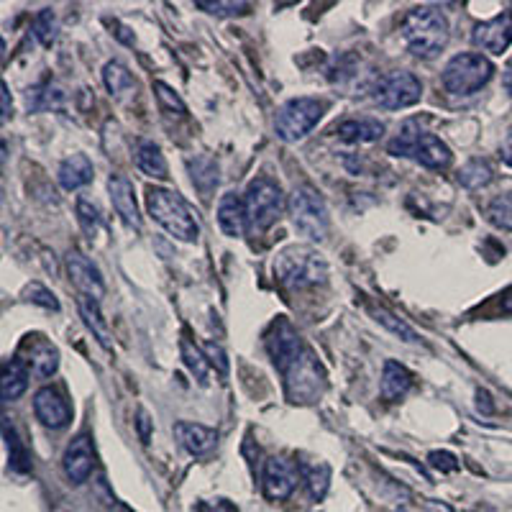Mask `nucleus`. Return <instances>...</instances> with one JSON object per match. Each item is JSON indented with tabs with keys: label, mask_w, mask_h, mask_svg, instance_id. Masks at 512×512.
Wrapping results in <instances>:
<instances>
[{
	"label": "nucleus",
	"mask_w": 512,
	"mask_h": 512,
	"mask_svg": "<svg viewBox=\"0 0 512 512\" xmlns=\"http://www.w3.org/2000/svg\"><path fill=\"white\" fill-rule=\"evenodd\" d=\"M77 308H80L85 326H88L90 331H93V336L98 338V344L103 346V349H111L113 336H111V328H108V320H105L103 313H100V300H95V297H88V295H80L77 297Z\"/></svg>",
	"instance_id": "obj_23"
},
{
	"label": "nucleus",
	"mask_w": 512,
	"mask_h": 512,
	"mask_svg": "<svg viewBox=\"0 0 512 512\" xmlns=\"http://www.w3.org/2000/svg\"><path fill=\"white\" fill-rule=\"evenodd\" d=\"M287 210H290L295 228L303 236L313 241L326 239L331 221H328V208L318 195V190H313L310 185H297L290 198H287Z\"/></svg>",
	"instance_id": "obj_6"
},
{
	"label": "nucleus",
	"mask_w": 512,
	"mask_h": 512,
	"mask_svg": "<svg viewBox=\"0 0 512 512\" xmlns=\"http://www.w3.org/2000/svg\"><path fill=\"white\" fill-rule=\"evenodd\" d=\"M264 344H267V354L269 359H272V364L277 369H280L282 374L290 369L292 361L297 359V356L303 354V338H300V333L292 328L290 320L285 318H277L272 323V328H269L267 338H264Z\"/></svg>",
	"instance_id": "obj_10"
},
{
	"label": "nucleus",
	"mask_w": 512,
	"mask_h": 512,
	"mask_svg": "<svg viewBox=\"0 0 512 512\" xmlns=\"http://www.w3.org/2000/svg\"><path fill=\"white\" fill-rule=\"evenodd\" d=\"M502 308H505L507 313H512V292L505 297V300H502Z\"/></svg>",
	"instance_id": "obj_51"
},
{
	"label": "nucleus",
	"mask_w": 512,
	"mask_h": 512,
	"mask_svg": "<svg viewBox=\"0 0 512 512\" xmlns=\"http://www.w3.org/2000/svg\"><path fill=\"white\" fill-rule=\"evenodd\" d=\"M413 159H418L428 169H446L451 164V159H454V154H451V149L436 134L420 131L418 141H415Z\"/></svg>",
	"instance_id": "obj_19"
},
{
	"label": "nucleus",
	"mask_w": 512,
	"mask_h": 512,
	"mask_svg": "<svg viewBox=\"0 0 512 512\" xmlns=\"http://www.w3.org/2000/svg\"><path fill=\"white\" fill-rule=\"evenodd\" d=\"M428 464H431L433 469L441 474L456 472V469H459V461H456V456L448 454V451H433V454L428 456Z\"/></svg>",
	"instance_id": "obj_43"
},
{
	"label": "nucleus",
	"mask_w": 512,
	"mask_h": 512,
	"mask_svg": "<svg viewBox=\"0 0 512 512\" xmlns=\"http://www.w3.org/2000/svg\"><path fill=\"white\" fill-rule=\"evenodd\" d=\"M246 208V231L264 233L277 223L285 208V195L282 187L269 177H256L244 195Z\"/></svg>",
	"instance_id": "obj_5"
},
{
	"label": "nucleus",
	"mask_w": 512,
	"mask_h": 512,
	"mask_svg": "<svg viewBox=\"0 0 512 512\" xmlns=\"http://www.w3.org/2000/svg\"><path fill=\"white\" fill-rule=\"evenodd\" d=\"M34 413L41 420V425H47L52 431H59L72 420V410L62 395L52 387H41L34 395Z\"/></svg>",
	"instance_id": "obj_16"
},
{
	"label": "nucleus",
	"mask_w": 512,
	"mask_h": 512,
	"mask_svg": "<svg viewBox=\"0 0 512 512\" xmlns=\"http://www.w3.org/2000/svg\"><path fill=\"white\" fill-rule=\"evenodd\" d=\"M402 39L410 54L420 59H433L448 44V21L438 8L420 6L402 21Z\"/></svg>",
	"instance_id": "obj_1"
},
{
	"label": "nucleus",
	"mask_w": 512,
	"mask_h": 512,
	"mask_svg": "<svg viewBox=\"0 0 512 512\" xmlns=\"http://www.w3.org/2000/svg\"><path fill=\"white\" fill-rule=\"evenodd\" d=\"M420 131H423V128H420L418 123L405 121L400 126V131H397L395 139L390 141V146H387V152H390L392 157H413L415 141H418Z\"/></svg>",
	"instance_id": "obj_33"
},
{
	"label": "nucleus",
	"mask_w": 512,
	"mask_h": 512,
	"mask_svg": "<svg viewBox=\"0 0 512 512\" xmlns=\"http://www.w3.org/2000/svg\"><path fill=\"white\" fill-rule=\"evenodd\" d=\"M180 349H182V359H185L187 369L195 374V379H198L200 384H208L210 361H208V356H205V351L200 349V346L192 344V341H187V338H182Z\"/></svg>",
	"instance_id": "obj_32"
},
{
	"label": "nucleus",
	"mask_w": 512,
	"mask_h": 512,
	"mask_svg": "<svg viewBox=\"0 0 512 512\" xmlns=\"http://www.w3.org/2000/svg\"><path fill=\"white\" fill-rule=\"evenodd\" d=\"M500 154H502V162H505L507 167H512V128L505 134V139H502Z\"/></svg>",
	"instance_id": "obj_47"
},
{
	"label": "nucleus",
	"mask_w": 512,
	"mask_h": 512,
	"mask_svg": "<svg viewBox=\"0 0 512 512\" xmlns=\"http://www.w3.org/2000/svg\"><path fill=\"white\" fill-rule=\"evenodd\" d=\"M0 103H3V113H0V121L6 123L8 116H11V93H8L6 82L0 85Z\"/></svg>",
	"instance_id": "obj_46"
},
{
	"label": "nucleus",
	"mask_w": 512,
	"mask_h": 512,
	"mask_svg": "<svg viewBox=\"0 0 512 512\" xmlns=\"http://www.w3.org/2000/svg\"><path fill=\"white\" fill-rule=\"evenodd\" d=\"M423 510L425 512H454L451 510V505H446V502H438V500H425Z\"/></svg>",
	"instance_id": "obj_48"
},
{
	"label": "nucleus",
	"mask_w": 512,
	"mask_h": 512,
	"mask_svg": "<svg viewBox=\"0 0 512 512\" xmlns=\"http://www.w3.org/2000/svg\"><path fill=\"white\" fill-rule=\"evenodd\" d=\"M139 436H141V441L144 443H149V436H152V420H149V415H146V410H139Z\"/></svg>",
	"instance_id": "obj_45"
},
{
	"label": "nucleus",
	"mask_w": 512,
	"mask_h": 512,
	"mask_svg": "<svg viewBox=\"0 0 512 512\" xmlns=\"http://www.w3.org/2000/svg\"><path fill=\"white\" fill-rule=\"evenodd\" d=\"M64 262H67V272H70L72 282H75V287L82 295L95 297V300H100L105 295V282L100 277V269L82 251L72 249Z\"/></svg>",
	"instance_id": "obj_14"
},
{
	"label": "nucleus",
	"mask_w": 512,
	"mask_h": 512,
	"mask_svg": "<svg viewBox=\"0 0 512 512\" xmlns=\"http://www.w3.org/2000/svg\"><path fill=\"white\" fill-rule=\"evenodd\" d=\"M108 192H111V203L116 208V213L121 216V221L126 226H131L134 231H141V216H139V205H136L134 198V185L126 175H111L108 177Z\"/></svg>",
	"instance_id": "obj_17"
},
{
	"label": "nucleus",
	"mask_w": 512,
	"mask_h": 512,
	"mask_svg": "<svg viewBox=\"0 0 512 512\" xmlns=\"http://www.w3.org/2000/svg\"><path fill=\"white\" fill-rule=\"evenodd\" d=\"M95 466V454H93V443H90L88 436H77L72 438V443L64 451L62 459V469L64 477L70 479V484L80 487L90 479Z\"/></svg>",
	"instance_id": "obj_13"
},
{
	"label": "nucleus",
	"mask_w": 512,
	"mask_h": 512,
	"mask_svg": "<svg viewBox=\"0 0 512 512\" xmlns=\"http://www.w3.org/2000/svg\"><path fill=\"white\" fill-rule=\"evenodd\" d=\"M136 167L146 177H154V180L167 177V159H164L162 149L154 141H139V146H136Z\"/></svg>",
	"instance_id": "obj_28"
},
{
	"label": "nucleus",
	"mask_w": 512,
	"mask_h": 512,
	"mask_svg": "<svg viewBox=\"0 0 512 512\" xmlns=\"http://www.w3.org/2000/svg\"><path fill=\"white\" fill-rule=\"evenodd\" d=\"M154 93H157L159 103L167 108V111H177V113H187L185 103L180 100V95L175 93V90L169 88V85H164V82H154Z\"/></svg>",
	"instance_id": "obj_41"
},
{
	"label": "nucleus",
	"mask_w": 512,
	"mask_h": 512,
	"mask_svg": "<svg viewBox=\"0 0 512 512\" xmlns=\"http://www.w3.org/2000/svg\"><path fill=\"white\" fill-rule=\"evenodd\" d=\"M410 387H413V374L408 372V369L402 367V364H397V361H384V369H382V382H379V395L384 397V400H400V397H405L410 392Z\"/></svg>",
	"instance_id": "obj_21"
},
{
	"label": "nucleus",
	"mask_w": 512,
	"mask_h": 512,
	"mask_svg": "<svg viewBox=\"0 0 512 512\" xmlns=\"http://www.w3.org/2000/svg\"><path fill=\"white\" fill-rule=\"evenodd\" d=\"M103 82H105V88H108V93H111L116 100H123L128 98V95L136 93L134 75L126 70V64L116 62V59L105 64Z\"/></svg>",
	"instance_id": "obj_27"
},
{
	"label": "nucleus",
	"mask_w": 512,
	"mask_h": 512,
	"mask_svg": "<svg viewBox=\"0 0 512 512\" xmlns=\"http://www.w3.org/2000/svg\"><path fill=\"white\" fill-rule=\"evenodd\" d=\"M195 6L205 13H213V16H241V13L249 11V3H208V0H198Z\"/></svg>",
	"instance_id": "obj_40"
},
{
	"label": "nucleus",
	"mask_w": 512,
	"mask_h": 512,
	"mask_svg": "<svg viewBox=\"0 0 512 512\" xmlns=\"http://www.w3.org/2000/svg\"><path fill=\"white\" fill-rule=\"evenodd\" d=\"M21 354L26 356L31 374L39 379H49L59 369V351L52 341L44 336H29L21 346Z\"/></svg>",
	"instance_id": "obj_15"
},
{
	"label": "nucleus",
	"mask_w": 512,
	"mask_h": 512,
	"mask_svg": "<svg viewBox=\"0 0 512 512\" xmlns=\"http://www.w3.org/2000/svg\"><path fill=\"white\" fill-rule=\"evenodd\" d=\"M472 41L482 52L497 54L507 52L512 44V13H500V16L489 18L484 24L474 26Z\"/></svg>",
	"instance_id": "obj_12"
},
{
	"label": "nucleus",
	"mask_w": 512,
	"mask_h": 512,
	"mask_svg": "<svg viewBox=\"0 0 512 512\" xmlns=\"http://www.w3.org/2000/svg\"><path fill=\"white\" fill-rule=\"evenodd\" d=\"M64 100V93L57 85H44V88H34L26 95V105L29 111H47V108H59Z\"/></svg>",
	"instance_id": "obj_35"
},
{
	"label": "nucleus",
	"mask_w": 512,
	"mask_h": 512,
	"mask_svg": "<svg viewBox=\"0 0 512 512\" xmlns=\"http://www.w3.org/2000/svg\"><path fill=\"white\" fill-rule=\"evenodd\" d=\"M274 274L290 290L323 285L328 277L326 259L310 246H287L274 256Z\"/></svg>",
	"instance_id": "obj_2"
},
{
	"label": "nucleus",
	"mask_w": 512,
	"mask_h": 512,
	"mask_svg": "<svg viewBox=\"0 0 512 512\" xmlns=\"http://www.w3.org/2000/svg\"><path fill=\"white\" fill-rule=\"evenodd\" d=\"M29 387V369L21 359H11L3 364V374H0V397L3 402H13L24 395Z\"/></svg>",
	"instance_id": "obj_24"
},
{
	"label": "nucleus",
	"mask_w": 512,
	"mask_h": 512,
	"mask_svg": "<svg viewBox=\"0 0 512 512\" xmlns=\"http://www.w3.org/2000/svg\"><path fill=\"white\" fill-rule=\"evenodd\" d=\"M374 318H377V323H382V326L387 328V331H392V333H395V336H400L402 341H405V344H418V341H420L418 333H415L413 328H410L408 323H405V320L395 318V315H392L390 310H384V308L374 310Z\"/></svg>",
	"instance_id": "obj_37"
},
{
	"label": "nucleus",
	"mask_w": 512,
	"mask_h": 512,
	"mask_svg": "<svg viewBox=\"0 0 512 512\" xmlns=\"http://www.w3.org/2000/svg\"><path fill=\"white\" fill-rule=\"evenodd\" d=\"M57 177L64 190H80V187H85L93 180V162L85 154H70V157L59 164Z\"/></svg>",
	"instance_id": "obj_22"
},
{
	"label": "nucleus",
	"mask_w": 512,
	"mask_h": 512,
	"mask_svg": "<svg viewBox=\"0 0 512 512\" xmlns=\"http://www.w3.org/2000/svg\"><path fill=\"white\" fill-rule=\"evenodd\" d=\"M198 512H239L228 500H205L198 505Z\"/></svg>",
	"instance_id": "obj_44"
},
{
	"label": "nucleus",
	"mask_w": 512,
	"mask_h": 512,
	"mask_svg": "<svg viewBox=\"0 0 512 512\" xmlns=\"http://www.w3.org/2000/svg\"><path fill=\"white\" fill-rule=\"evenodd\" d=\"M477 408L479 410H484V415H489V413H492V402H489V395H487V392H479V395H477Z\"/></svg>",
	"instance_id": "obj_49"
},
{
	"label": "nucleus",
	"mask_w": 512,
	"mask_h": 512,
	"mask_svg": "<svg viewBox=\"0 0 512 512\" xmlns=\"http://www.w3.org/2000/svg\"><path fill=\"white\" fill-rule=\"evenodd\" d=\"M218 226L228 239H239L246 231V208L244 200L236 192H226L218 203Z\"/></svg>",
	"instance_id": "obj_20"
},
{
	"label": "nucleus",
	"mask_w": 512,
	"mask_h": 512,
	"mask_svg": "<svg viewBox=\"0 0 512 512\" xmlns=\"http://www.w3.org/2000/svg\"><path fill=\"white\" fill-rule=\"evenodd\" d=\"M326 105L315 98H292L282 105L274 118V131L282 141H297L308 136L323 118Z\"/></svg>",
	"instance_id": "obj_8"
},
{
	"label": "nucleus",
	"mask_w": 512,
	"mask_h": 512,
	"mask_svg": "<svg viewBox=\"0 0 512 512\" xmlns=\"http://www.w3.org/2000/svg\"><path fill=\"white\" fill-rule=\"evenodd\" d=\"M326 372L318 364V359L313 356V351L305 349L303 354L297 356L290 364V369L285 372V392L292 402H300V405H310V402H318L326 392Z\"/></svg>",
	"instance_id": "obj_7"
},
{
	"label": "nucleus",
	"mask_w": 512,
	"mask_h": 512,
	"mask_svg": "<svg viewBox=\"0 0 512 512\" xmlns=\"http://www.w3.org/2000/svg\"><path fill=\"white\" fill-rule=\"evenodd\" d=\"M400 512H405V510H400Z\"/></svg>",
	"instance_id": "obj_52"
},
{
	"label": "nucleus",
	"mask_w": 512,
	"mask_h": 512,
	"mask_svg": "<svg viewBox=\"0 0 512 512\" xmlns=\"http://www.w3.org/2000/svg\"><path fill=\"white\" fill-rule=\"evenodd\" d=\"M172 433H175L177 443H180L187 454H192V456L210 454V451L216 448V441H218V436L213 428H208V425H200V423H185V420L175 423Z\"/></svg>",
	"instance_id": "obj_18"
},
{
	"label": "nucleus",
	"mask_w": 512,
	"mask_h": 512,
	"mask_svg": "<svg viewBox=\"0 0 512 512\" xmlns=\"http://www.w3.org/2000/svg\"><path fill=\"white\" fill-rule=\"evenodd\" d=\"M297 482H300V466H297V461H290L287 456H272V459H267L262 474V489L267 500H287L295 492Z\"/></svg>",
	"instance_id": "obj_11"
},
{
	"label": "nucleus",
	"mask_w": 512,
	"mask_h": 512,
	"mask_svg": "<svg viewBox=\"0 0 512 512\" xmlns=\"http://www.w3.org/2000/svg\"><path fill=\"white\" fill-rule=\"evenodd\" d=\"M57 31H59L57 16H54L52 8L39 11V16L34 18V36L41 47H52L54 41H57Z\"/></svg>",
	"instance_id": "obj_36"
},
{
	"label": "nucleus",
	"mask_w": 512,
	"mask_h": 512,
	"mask_svg": "<svg viewBox=\"0 0 512 512\" xmlns=\"http://www.w3.org/2000/svg\"><path fill=\"white\" fill-rule=\"evenodd\" d=\"M105 512H134V510H131V507H128V505H123V502H113V505L108 507V510H105Z\"/></svg>",
	"instance_id": "obj_50"
},
{
	"label": "nucleus",
	"mask_w": 512,
	"mask_h": 512,
	"mask_svg": "<svg viewBox=\"0 0 512 512\" xmlns=\"http://www.w3.org/2000/svg\"><path fill=\"white\" fill-rule=\"evenodd\" d=\"M77 221H80V228L88 233L90 239H95L100 231V210L95 208L90 200L80 198L77 200Z\"/></svg>",
	"instance_id": "obj_38"
},
{
	"label": "nucleus",
	"mask_w": 512,
	"mask_h": 512,
	"mask_svg": "<svg viewBox=\"0 0 512 512\" xmlns=\"http://www.w3.org/2000/svg\"><path fill=\"white\" fill-rule=\"evenodd\" d=\"M190 177H192V185L198 187L203 195H210V192L216 190L218 185V164L216 159L208 157V154H200V157L190 159Z\"/></svg>",
	"instance_id": "obj_30"
},
{
	"label": "nucleus",
	"mask_w": 512,
	"mask_h": 512,
	"mask_svg": "<svg viewBox=\"0 0 512 512\" xmlns=\"http://www.w3.org/2000/svg\"><path fill=\"white\" fill-rule=\"evenodd\" d=\"M423 95V85L418 77L408 70H397L390 75L379 77L377 88H374V100L384 111H402L415 105Z\"/></svg>",
	"instance_id": "obj_9"
},
{
	"label": "nucleus",
	"mask_w": 512,
	"mask_h": 512,
	"mask_svg": "<svg viewBox=\"0 0 512 512\" xmlns=\"http://www.w3.org/2000/svg\"><path fill=\"white\" fill-rule=\"evenodd\" d=\"M384 134V123L374 118H359V121H344L338 126V136L349 144H372Z\"/></svg>",
	"instance_id": "obj_25"
},
{
	"label": "nucleus",
	"mask_w": 512,
	"mask_h": 512,
	"mask_svg": "<svg viewBox=\"0 0 512 512\" xmlns=\"http://www.w3.org/2000/svg\"><path fill=\"white\" fill-rule=\"evenodd\" d=\"M203 351H205V356H208L210 367H216L221 377H228V359H226V351L221 349V344H216V341H208V344L203 346Z\"/></svg>",
	"instance_id": "obj_42"
},
{
	"label": "nucleus",
	"mask_w": 512,
	"mask_h": 512,
	"mask_svg": "<svg viewBox=\"0 0 512 512\" xmlns=\"http://www.w3.org/2000/svg\"><path fill=\"white\" fill-rule=\"evenodd\" d=\"M24 297L29 300V303L41 305V308L59 310V300L54 297V292L47 290L44 285H39V282H31V285L24 290Z\"/></svg>",
	"instance_id": "obj_39"
},
{
	"label": "nucleus",
	"mask_w": 512,
	"mask_h": 512,
	"mask_svg": "<svg viewBox=\"0 0 512 512\" xmlns=\"http://www.w3.org/2000/svg\"><path fill=\"white\" fill-rule=\"evenodd\" d=\"M146 210L169 236H175L180 241L198 239V223H195L190 208L177 192L164 190V187H149L146 190Z\"/></svg>",
	"instance_id": "obj_3"
},
{
	"label": "nucleus",
	"mask_w": 512,
	"mask_h": 512,
	"mask_svg": "<svg viewBox=\"0 0 512 512\" xmlns=\"http://www.w3.org/2000/svg\"><path fill=\"white\" fill-rule=\"evenodd\" d=\"M495 75V64L477 52H461L443 67L441 82L451 95H474Z\"/></svg>",
	"instance_id": "obj_4"
},
{
	"label": "nucleus",
	"mask_w": 512,
	"mask_h": 512,
	"mask_svg": "<svg viewBox=\"0 0 512 512\" xmlns=\"http://www.w3.org/2000/svg\"><path fill=\"white\" fill-rule=\"evenodd\" d=\"M492 167H489L487 162H482V159H472V162H466L464 167L459 169V175H456V180H459L461 187H466V190H479V187L489 185L492 182Z\"/></svg>",
	"instance_id": "obj_31"
},
{
	"label": "nucleus",
	"mask_w": 512,
	"mask_h": 512,
	"mask_svg": "<svg viewBox=\"0 0 512 512\" xmlns=\"http://www.w3.org/2000/svg\"><path fill=\"white\" fill-rule=\"evenodd\" d=\"M487 221L500 231H512V192H502L487 205Z\"/></svg>",
	"instance_id": "obj_34"
},
{
	"label": "nucleus",
	"mask_w": 512,
	"mask_h": 512,
	"mask_svg": "<svg viewBox=\"0 0 512 512\" xmlns=\"http://www.w3.org/2000/svg\"><path fill=\"white\" fill-rule=\"evenodd\" d=\"M3 438H6V451H8V466H11V472L16 474H26L31 469V459L29 451H26L24 441L18 438L16 428L8 418H3Z\"/></svg>",
	"instance_id": "obj_29"
},
{
	"label": "nucleus",
	"mask_w": 512,
	"mask_h": 512,
	"mask_svg": "<svg viewBox=\"0 0 512 512\" xmlns=\"http://www.w3.org/2000/svg\"><path fill=\"white\" fill-rule=\"evenodd\" d=\"M297 466H300V477H303L310 497L315 502L323 500L328 492V484H331V469H328L326 461H297Z\"/></svg>",
	"instance_id": "obj_26"
}]
</instances>
